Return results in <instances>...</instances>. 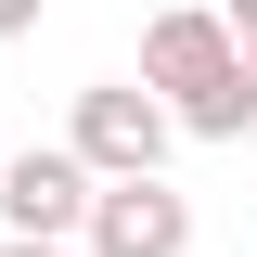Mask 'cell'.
<instances>
[{
    "instance_id": "7a4b0ae2",
    "label": "cell",
    "mask_w": 257,
    "mask_h": 257,
    "mask_svg": "<svg viewBox=\"0 0 257 257\" xmlns=\"http://www.w3.org/2000/svg\"><path fill=\"white\" fill-rule=\"evenodd\" d=\"M77 257H193V193L167 167H128V180H90V219H77Z\"/></svg>"
},
{
    "instance_id": "277c9868",
    "label": "cell",
    "mask_w": 257,
    "mask_h": 257,
    "mask_svg": "<svg viewBox=\"0 0 257 257\" xmlns=\"http://www.w3.org/2000/svg\"><path fill=\"white\" fill-rule=\"evenodd\" d=\"M90 219V167L64 142H0V231H39V244H77Z\"/></svg>"
},
{
    "instance_id": "8992f818",
    "label": "cell",
    "mask_w": 257,
    "mask_h": 257,
    "mask_svg": "<svg viewBox=\"0 0 257 257\" xmlns=\"http://www.w3.org/2000/svg\"><path fill=\"white\" fill-rule=\"evenodd\" d=\"M219 26H231V39H244V52H257V0H219Z\"/></svg>"
},
{
    "instance_id": "3957f363",
    "label": "cell",
    "mask_w": 257,
    "mask_h": 257,
    "mask_svg": "<svg viewBox=\"0 0 257 257\" xmlns=\"http://www.w3.org/2000/svg\"><path fill=\"white\" fill-rule=\"evenodd\" d=\"M167 103L142 90V77H103V90H77V116H64V155L90 167V180H128V167H167Z\"/></svg>"
},
{
    "instance_id": "6da1fadb",
    "label": "cell",
    "mask_w": 257,
    "mask_h": 257,
    "mask_svg": "<svg viewBox=\"0 0 257 257\" xmlns=\"http://www.w3.org/2000/svg\"><path fill=\"white\" fill-rule=\"evenodd\" d=\"M142 90L167 103L180 142H244L257 128V64H244V39H231L206 0H180V13L142 26Z\"/></svg>"
},
{
    "instance_id": "ba28073f",
    "label": "cell",
    "mask_w": 257,
    "mask_h": 257,
    "mask_svg": "<svg viewBox=\"0 0 257 257\" xmlns=\"http://www.w3.org/2000/svg\"><path fill=\"white\" fill-rule=\"evenodd\" d=\"M244 64H257V52H244Z\"/></svg>"
},
{
    "instance_id": "5b68a950",
    "label": "cell",
    "mask_w": 257,
    "mask_h": 257,
    "mask_svg": "<svg viewBox=\"0 0 257 257\" xmlns=\"http://www.w3.org/2000/svg\"><path fill=\"white\" fill-rule=\"evenodd\" d=\"M39 13H52V0H0V39H26V26H39Z\"/></svg>"
},
{
    "instance_id": "52a82bcc",
    "label": "cell",
    "mask_w": 257,
    "mask_h": 257,
    "mask_svg": "<svg viewBox=\"0 0 257 257\" xmlns=\"http://www.w3.org/2000/svg\"><path fill=\"white\" fill-rule=\"evenodd\" d=\"M0 257H77V244H39V231H0Z\"/></svg>"
}]
</instances>
